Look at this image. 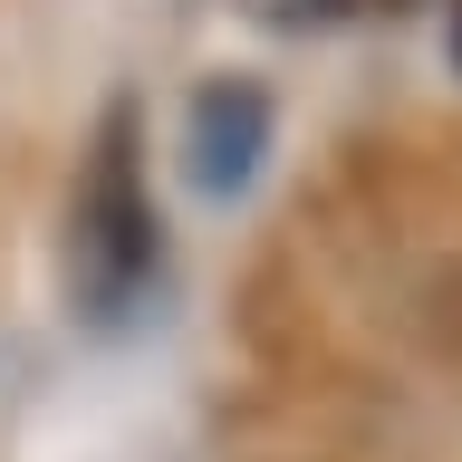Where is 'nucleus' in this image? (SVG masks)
I'll return each instance as SVG.
<instances>
[{
	"label": "nucleus",
	"mask_w": 462,
	"mask_h": 462,
	"mask_svg": "<svg viewBox=\"0 0 462 462\" xmlns=\"http://www.w3.org/2000/svg\"><path fill=\"white\" fill-rule=\"evenodd\" d=\"M443 318H453V346H462V260H453V280H443Z\"/></svg>",
	"instance_id": "nucleus-4"
},
{
	"label": "nucleus",
	"mask_w": 462,
	"mask_h": 462,
	"mask_svg": "<svg viewBox=\"0 0 462 462\" xmlns=\"http://www.w3.org/2000/svg\"><path fill=\"white\" fill-rule=\"evenodd\" d=\"M260 135H270V106H260V87H202L193 106V173L222 193L241 173L260 164Z\"/></svg>",
	"instance_id": "nucleus-2"
},
{
	"label": "nucleus",
	"mask_w": 462,
	"mask_h": 462,
	"mask_svg": "<svg viewBox=\"0 0 462 462\" xmlns=\"http://www.w3.org/2000/svg\"><path fill=\"white\" fill-rule=\"evenodd\" d=\"M144 280H154V202H144L135 164V116L116 106L78 173V202H68V299L106 328L144 299Z\"/></svg>",
	"instance_id": "nucleus-1"
},
{
	"label": "nucleus",
	"mask_w": 462,
	"mask_h": 462,
	"mask_svg": "<svg viewBox=\"0 0 462 462\" xmlns=\"http://www.w3.org/2000/svg\"><path fill=\"white\" fill-rule=\"evenodd\" d=\"M337 20H395V10H414V0H328Z\"/></svg>",
	"instance_id": "nucleus-3"
},
{
	"label": "nucleus",
	"mask_w": 462,
	"mask_h": 462,
	"mask_svg": "<svg viewBox=\"0 0 462 462\" xmlns=\"http://www.w3.org/2000/svg\"><path fill=\"white\" fill-rule=\"evenodd\" d=\"M453 58H462V29H453Z\"/></svg>",
	"instance_id": "nucleus-5"
}]
</instances>
